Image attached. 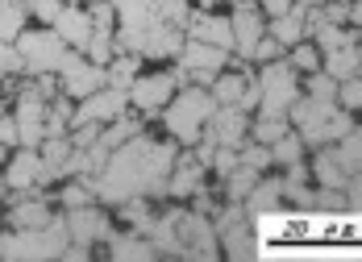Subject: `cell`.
<instances>
[{
	"label": "cell",
	"mask_w": 362,
	"mask_h": 262,
	"mask_svg": "<svg viewBox=\"0 0 362 262\" xmlns=\"http://www.w3.org/2000/svg\"><path fill=\"white\" fill-rule=\"evenodd\" d=\"M21 30H25V4L21 0H0V42H13Z\"/></svg>",
	"instance_id": "31"
},
{
	"label": "cell",
	"mask_w": 362,
	"mask_h": 262,
	"mask_svg": "<svg viewBox=\"0 0 362 262\" xmlns=\"http://www.w3.org/2000/svg\"><path fill=\"white\" fill-rule=\"evenodd\" d=\"M0 158H4V146H0Z\"/></svg>",
	"instance_id": "48"
},
{
	"label": "cell",
	"mask_w": 362,
	"mask_h": 262,
	"mask_svg": "<svg viewBox=\"0 0 362 262\" xmlns=\"http://www.w3.org/2000/svg\"><path fill=\"white\" fill-rule=\"evenodd\" d=\"M229 30H233V54L242 63H250L258 37L267 34V21H262V8H254V0H238L233 17H229Z\"/></svg>",
	"instance_id": "13"
},
{
	"label": "cell",
	"mask_w": 362,
	"mask_h": 262,
	"mask_svg": "<svg viewBox=\"0 0 362 262\" xmlns=\"http://www.w3.org/2000/svg\"><path fill=\"white\" fill-rule=\"evenodd\" d=\"M291 125H288V117H258L250 125V138L258 142V146H271L275 138H284Z\"/></svg>",
	"instance_id": "34"
},
{
	"label": "cell",
	"mask_w": 362,
	"mask_h": 262,
	"mask_svg": "<svg viewBox=\"0 0 362 262\" xmlns=\"http://www.w3.org/2000/svg\"><path fill=\"white\" fill-rule=\"evenodd\" d=\"M54 221V213H50V204L42 200V196H17V204L8 208V229H37V225Z\"/></svg>",
	"instance_id": "23"
},
{
	"label": "cell",
	"mask_w": 362,
	"mask_h": 262,
	"mask_svg": "<svg viewBox=\"0 0 362 262\" xmlns=\"http://www.w3.org/2000/svg\"><path fill=\"white\" fill-rule=\"evenodd\" d=\"M67 237H71L75 246H92V242H105L112 233L109 217H105V208H96V200L92 204H79V208H67Z\"/></svg>",
	"instance_id": "14"
},
{
	"label": "cell",
	"mask_w": 362,
	"mask_h": 262,
	"mask_svg": "<svg viewBox=\"0 0 362 262\" xmlns=\"http://www.w3.org/2000/svg\"><path fill=\"white\" fill-rule=\"evenodd\" d=\"M313 175H317V184L321 187H346V179H350V171L333 158V150L329 146L317 150V158H313Z\"/></svg>",
	"instance_id": "27"
},
{
	"label": "cell",
	"mask_w": 362,
	"mask_h": 262,
	"mask_svg": "<svg viewBox=\"0 0 362 262\" xmlns=\"http://www.w3.org/2000/svg\"><path fill=\"white\" fill-rule=\"evenodd\" d=\"M258 4H262V13H267V17H279V13H288V8H291V0H258Z\"/></svg>",
	"instance_id": "45"
},
{
	"label": "cell",
	"mask_w": 362,
	"mask_h": 262,
	"mask_svg": "<svg viewBox=\"0 0 362 262\" xmlns=\"http://www.w3.org/2000/svg\"><path fill=\"white\" fill-rule=\"evenodd\" d=\"M134 79H138V54H125L121 50V54H112L109 63H105V83L109 88H121L125 92Z\"/></svg>",
	"instance_id": "28"
},
{
	"label": "cell",
	"mask_w": 362,
	"mask_h": 262,
	"mask_svg": "<svg viewBox=\"0 0 362 262\" xmlns=\"http://www.w3.org/2000/svg\"><path fill=\"white\" fill-rule=\"evenodd\" d=\"M225 63H229V50L209 46V42H196V37H183V46H180V71L187 75V83L209 88V83H213V75H217Z\"/></svg>",
	"instance_id": "10"
},
{
	"label": "cell",
	"mask_w": 362,
	"mask_h": 262,
	"mask_svg": "<svg viewBox=\"0 0 362 262\" xmlns=\"http://www.w3.org/2000/svg\"><path fill=\"white\" fill-rule=\"evenodd\" d=\"M37 171H42L37 150L21 146L8 158V167H4V187H8V191H30V187H37Z\"/></svg>",
	"instance_id": "20"
},
{
	"label": "cell",
	"mask_w": 362,
	"mask_h": 262,
	"mask_svg": "<svg viewBox=\"0 0 362 262\" xmlns=\"http://www.w3.org/2000/svg\"><path fill=\"white\" fill-rule=\"evenodd\" d=\"M254 4H258V0H254Z\"/></svg>",
	"instance_id": "49"
},
{
	"label": "cell",
	"mask_w": 362,
	"mask_h": 262,
	"mask_svg": "<svg viewBox=\"0 0 362 262\" xmlns=\"http://www.w3.org/2000/svg\"><path fill=\"white\" fill-rule=\"evenodd\" d=\"M183 37H196V42H209V46H221L233 54V30H229V17H217L213 8H200V13H187L183 21Z\"/></svg>",
	"instance_id": "17"
},
{
	"label": "cell",
	"mask_w": 362,
	"mask_h": 262,
	"mask_svg": "<svg viewBox=\"0 0 362 262\" xmlns=\"http://www.w3.org/2000/svg\"><path fill=\"white\" fill-rule=\"evenodd\" d=\"M175 237H180V258H217V225L209 213H183L175 208Z\"/></svg>",
	"instance_id": "8"
},
{
	"label": "cell",
	"mask_w": 362,
	"mask_h": 262,
	"mask_svg": "<svg viewBox=\"0 0 362 262\" xmlns=\"http://www.w3.org/2000/svg\"><path fill=\"white\" fill-rule=\"evenodd\" d=\"M196 4H200V8H213V4H217V0H196Z\"/></svg>",
	"instance_id": "46"
},
{
	"label": "cell",
	"mask_w": 362,
	"mask_h": 262,
	"mask_svg": "<svg viewBox=\"0 0 362 262\" xmlns=\"http://www.w3.org/2000/svg\"><path fill=\"white\" fill-rule=\"evenodd\" d=\"M288 63L296 67V71L313 75V71H321V50L304 37V42H296V46H291V59H288Z\"/></svg>",
	"instance_id": "35"
},
{
	"label": "cell",
	"mask_w": 362,
	"mask_h": 262,
	"mask_svg": "<svg viewBox=\"0 0 362 262\" xmlns=\"http://www.w3.org/2000/svg\"><path fill=\"white\" fill-rule=\"evenodd\" d=\"M96 196H92V184L88 179H71V184L63 187V204L67 208H79V204H92Z\"/></svg>",
	"instance_id": "39"
},
{
	"label": "cell",
	"mask_w": 362,
	"mask_h": 262,
	"mask_svg": "<svg viewBox=\"0 0 362 262\" xmlns=\"http://www.w3.org/2000/svg\"><path fill=\"white\" fill-rule=\"evenodd\" d=\"M279 200H284V179H271V184L258 179L250 187V196L242 200V208H246V217H262V213H275Z\"/></svg>",
	"instance_id": "25"
},
{
	"label": "cell",
	"mask_w": 362,
	"mask_h": 262,
	"mask_svg": "<svg viewBox=\"0 0 362 262\" xmlns=\"http://www.w3.org/2000/svg\"><path fill=\"white\" fill-rule=\"evenodd\" d=\"M67 225L63 217L37 225V229H8L0 233V258H13V262H46V258H63L67 250Z\"/></svg>",
	"instance_id": "5"
},
{
	"label": "cell",
	"mask_w": 362,
	"mask_h": 262,
	"mask_svg": "<svg viewBox=\"0 0 362 262\" xmlns=\"http://www.w3.org/2000/svg\"><path fill=\"white\" fill-rule=\"evenodd\" d=\"M121 112H129V96L121 92V88H96L92 96H83V105L71 112V125H83V121H92V125H109L117 121Z\"/></svg>",
	"instance_id": "12"
},
{
	"label": "cell",
	"mask_w": 362,
	"mask_h": 262,
	"mask_svg": "<svg viewBox=\"0 0 362 262\" xmlns=\"http://www.w3.org/2000/svg\"><path fill=\"white\" fill-rule=\"evenodd\" d=\"M50 30L63 37L71 50H79V54H83V42H88V34H92V17H88V8L63 4V8H59V17L50 21Z\"/></svg>",
	"instance_id": "19"
},
{
	"label": "cell",
	"mask_w": 362,
	"mask_h": 262,
	"mask_svg": "<svg viewBox=\"0 0 362 262\" xmlns=\"http://www.w3.org/2000/svg\"><path fill=\"white\" fill-rule=\"evenodd\" d=\"M134 133H138V121H134L129 112H121L117 121H109V125H100V138H96V142H100L105 150H112V146H121V142H129Z\"/></svg>",
	"instance_id": "30"
},
{
	"label": "cell",
	"mask_w": 362,
	"mask_h": 262,
	"mask_svg": "<svg viewBox=\"0 0 362 262\" xmlns=\"http://www.w3.org/2000/svg\"><path fill=\"white\" fill-rule=\"evenodd\" d=\"M13 121H17V146L37 150V142L46 138V96L37 92L34 83L17 92V112H13Z\"/></svg>",
	"instance_id": "11"
},
{
	"label": "cell",
	"mask_w": 362,
	"mask_h": 262,
	"mask_svg": "<svg viewBox=\"0 0 362 262\" xmlns=\"http://www.w3.org/2000/svg\"><path fill=\"white\" fill-rule=\"evenodd\" d=\"M209 167H213V171H221V175H229V171L238 167V150H233V146H217V150H213V162H209Z\"/></svg>",
	"instance_id": "42"
},
{
	"label": "cell",
	"mask_w": 362,
	"mask_h": 262,
	"mask_svg": "<svg viewBox=\"0 0 362 262\" xmlns=\"http://www.w3.org/2000/svg\"><path fill=\"white\" fill-rule=\"evenodd\" d=\"M321 71H325L329 79H350V75H358L362 71L358 42H346V46H337V50L321 54Z\"/></svg>",
	"instance_id": "24"
},
{
	"label": "cell",
	"mask_w": 362,
	"mask_h": 262,
	"mask_svg": "<svg viewBox=\"0 0 362 262\" xmlns=\"http://www.w3.org/2000/svg\"><path fill=\"white\" fill-rule=\"evenodd\" d=\"M333 100H337L346 112H358V105H362V79H358V75H350V79H337V92H333Z\"/></svg>",
	"instance_id": "37"
},
{
	"label": "cell",
	"mask_w": 362,
	"mask_h": 262,
	"mask_svg": "<svg viewBox=\"0 0 362 262\" xmlns=\"http://www.w3.org/2000/svg\"><path fill=\"white\" fill-rule=\"evenodd\" d=\"M267 34L275 37L279 46H296V42H304V37H308V30H304V13H296V8H288V13L271 17Z\"/></svg>",
	"instance_id": "26"
},
{
	"label": "cell",
	"mask_w": 362,
	"mask_h": 262,
	"mask_svg": "<svg viewBox=\"0 0 362 262\" xmlns=\"http://www.w3.org/2000/svg\"><path fill=\"white\" fill-rule=\"evenodd\" d=\"M0 146H17V121L0 117Z\"/></svg>",
	"instance_id": "44"
},
{
	"label": "cell",
	"mask_w": 362,
	"mask_h": 262,
	"mask_svg": "<svg viewBox=\"0 0 362 262\" xmlns=\"http://www.w3.org/2000/svg\"><path fill=\"white\" fill-rule=\"evenodd\" d=\"M121 217L134 225L138 233H146V225L154 221V213H150V204H146V196H129V200H121Z\"/></svg>",
	"instance_id": "36"
},
{
	"label": "cell",
	"mask_w": 362,
	"mask_h": 262,
	"mask_svg": "<svg viewBox=\"0 0 362 262\" xmlns=\"http://www.w3.org/2000/svg\"><path fill=\"white\" fill-rule=\"evenodd\" d=\"M13 46H17V54H21V75H42V71H59V63H63V54L71 50L63 37L54 34V30H21V34L13 37Z\"/></svg>",
	"instance_id": "7"
},
{
	"label": "cell",
	"mask_w": 362,
	"mask_h": 262,
	"mask_svg": "<svg viewBox=\"0 0 362 262\" xmlns=\"http://www.w3.org/2000/svg\"><path fill=\"white\" fill-rule=\"evenodd\" d=\"M254 88H258V109H262V117H288L291 100L300 96V71L291 67L288 59H271V63H262Z\"/></svg>",
	"instance_id": "6"
},
{
	"label": "cell",
	"mask_w": 362,
	"mask_h": 262,
	"mask_svg": "<svg viewBox=\"0 0 362 262\" xmlns=\"http://www.w3.org/2000/svg\"><path fill=\"white\" fill-rule=\"evenodd\" d=\"M288 125H296L300 142L313 150L321 146H333L350 125H354V112L337 109V100H325V96H296L288 109Z\"/></svg>",
	"instance_id": "2"
},
{
	"label": "cell",
	"mask_w": 362,
	"mask_h": 262,
	"mask_svg": "<svg viewBox=\"0 0 362 262\" xmlns=\"http://www.w3.org/2000/svg\"><path fill=\"white\" fill-rule=\"evenodd\" d=\"M171 162H175V146L154 142V138H146L138 129L129 142L109 150L105 167L92 175V196L109 200V204H121L129 196H154V191L167 187Z\"/></svg>",
	"instance_id": "1"
},
{
	"label": "cell",
	"mask_w": 362,
	"mask_h": 262,
	"mask_svg": "<svg viewBox=\"0 0 362 262\" xmlns=\"http://www.w3.org/2000/svg\"><path fill=\"white\" fill-rule=\"evenodd\" d=\"M271 162H279V167H291V162H300V158H304V142H300V133H284V138H275V142H271Z\"/></svg>",
	"instance_id": "32"
},
{
	"label": "cell",
	"mask_w": 362,
	"mask_h": 262,
	"mask_svg": "<svg viewBox=\"0 0 362 262\" xmlns=\"http://www.w3.org/2000/svg\"><path fill=\"white\" fill-rule=\"evenodd\" d=\"M238 162H246V167H254V171H262V167H271V150L267 146H258V142H242L238 146Z\"/></svg>",
	"instance_id": "38"
},
{
	"label": "cell",
	"mask_w": 362,
	"mask_h": 262,
	"mask_svg": "<svg viewBox=\"0 0 362 262\" xmlns=\"http://www.w3.org/2000/svg\"><path fill=\"white\" fill-rule=\"evenodd\" d=\"M200 179H204V167H200L192 154H175V162H171V171H167V187H163V191H171L175 200H183V196H192V191L200 187Z\"/></svg>",
	"instance_id": "22"
},
{
	"label": "cell",
	"mask_w": 362,
	"mask_h": 262,
	"mask_svg": "<svg viewBox=\"0 0 362 262\" xmlns=\"http://www.w3.org/2000/svg\"><path fill=\"white\" fill-rule=\"evenodd\" d=\"M313 46L329 54V50H337V46H346V42H358V30H346V25H333V21H321L317 30H313Z\"/></svg>",
	"instance_id": "29"
},
{
	"label": "cell",
	"mask_w": 362,
	"mask_h": 262,
	"mask_svg": "<svg viewBox=\"0 0 362 262\" xmlns=\"http://www.w3.org/2000/svg\"><path fill=\"white\" fill-rule=\"evenodd\" d=\"M88 4H100V0H88Z\"/></svg>",
	"instance_id": "47"
},
{
	"label": "cell",
	"mask_w": 362,
	"mask_h": 262,
	"mask_svg": "<svg viewBox=\"0 0 362 262\" xmlns=\"http://www.w3.org/2000/svg\"><path fill=\"white\" fill-rule=\"evenodd\" d=\"M209 138L217 142V146H242L246 138H250V121H246V112L238 109V105H217L213 117H209Z\"/></svg>",
	"instance_id": "16"
},
{
	"label": "cell",
	"mask_w": 362,
	"mask_h": 262,
	"mask_svg": "<svg viewBox=\"0 0 362 262\" xmlns=\"http://www.w3.org/2000/svg\"><path fill=\"white\" fill-rule=\"evenodd\" d=\"M109 4H112V17L121 21V30L112 34V50L121 42L138 37L142 30H150V25H175V30H183V21L192 13L187 0H109Z\"/></svg>",
	"instance_id": "3"
},
{
	"label": "cell",
	"mask_w": 362,
	"mask_h": 262,
	"mask_svg": "<svg viewBox=\"0 0 362 262\" xmlns=\"http://www.w3.org/2000/svg\"><path fill=\"white\" fill-rule=\"evenodd\" d=\"M213 109H217V100H213L209 88L183 83V92H171V100H167V109H163V125H167V133H171L175 142L196 146V142L204 138V125H209Z\"/></svg>",
	"instance_id": "4"
},
{
	"label": "cell",
	"mask_w": 362,
	"mask_h": 262,
	"mask_svg": "<svg viewBox=\"0 0 362 262\" xmlns=\"http://www.w3.org/2000/svg\"><path fill=\"white\" fill-rule=\"evenodd\" d=\"M217 246L225 258H238V262H250L258 254V242H254V229H250V217H233V221L217 225Z\"/></svg>",
	"instance_id": "18"
},
{
	"label": "cell",
	"mask_w": 362,
	"mask_h": 262,
	"mask_svg": "<svg viewBox=\"0 0 362 262\" xmlns=\"http://www.w3.org/2000/svg\"><path fill=\"white\" fill-rule=\"evenodd\" d=\"M59 8H63V0H34V4L25 8V13H34L37 21H46V25H50V21L59 17Z\"/></svg>",
	"instance_id": "43"
},
{
	"label": "cell",
	"mask_w": 362,
	"mask_h": 262,
	"mask_svg": "<svg viewBox=\"0 0 362 262\" xmlns=\"http://www.w3.org/2000/svg\"><path fill=\"white\" fill-rule=\"evenodd\" d=\"M13 75H21V54L13 42H0V79H13Z\"/></svg>",
	"instance_id": "40"
},
{
	"label": "cell",
	"mask_w": 362,
	"mask_h": 262,
	"mask_svg": "<svg viewBox=\"0 0 362 262\" xmlns=\"http://www.w3.org/2000/svg\"><path fill=\"white\" fill-rule=\"evenodd\" d=\"M225 179H229V184H225L229 200H238V204H242V200L250 196V187L258 184V171H254V167H246V162H238V167H233V171H229Z\"/></svg>",
	"instance_id": "33"
},
{
	"label": "cell",
	"mask_w": 362,
	"mask_h": 262,
	"mask_svg": "<svg viewBox=\"0 0 362 262\" xmlns=\"http://www.w3.org/2000/svg\"><path fill=\"white\" fill-rule=\"evenodd\" d=\"M171 92H175V75H171V71L138 75V79L125 88L129 105H138V112H158L167 100H171Z\"/></svg>",
	"instance_id": "15"
},
{
	"label": "cell",
	"mask_w": 362,
	"mask_h": 262,
	"mask_svg": "<svg viewBox=\"0 0 362 262\" xmlns=\"http://www.w3.org/2000/svg\"><path fill=\"white\" fill-rule=\"evenodd\" d=\"M59 92L63 96H71V100H83V96H92L96 88H105V67H96V63H88L79 50H67L63 54V63H59Z\"/></svg>",
	"instance_id": "9"
},
{
	"label": "cell",
	"mask_w": 362,
	"mask_h": 262,
	"mask_svg": "<svg viewBox=\"0 0 362 262\" xmlns=\"http://www.w3.org/2000/svg\"><path fill=\"white\" fill-rule=\"evenodd\" d=\"M105 242H109V258L112 262H150V258H158V250L150 246L146 233H109Z\"/></svg>",
	"instance_id": "21"
},
{
	"label": "cell",
	"mask_w": 362,
	"mask_h": 262,
	"mask_svg": "<svg viewBox=\"0 0 362 262\" xmlns=\"http://www.w3.org/2000/svg\"><path fill=\"white\" fill-rule=\"evenodd\" d=\"M284 50H288V46H279V42H275L271 34H262V37H258V46H254L250 59H258V63H271V59H284Z\"/></svg>",
	"instance_id": "41"
}]
</instances>
